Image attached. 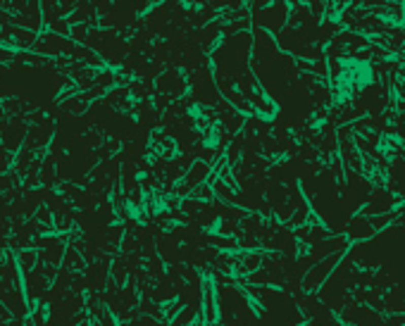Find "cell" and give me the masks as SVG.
I'll return each instance as SVG.
<instances>
[{"mask_svg":"<svg viewBox=\"0 0 405 326\" xmlns=\"http://www.w3.org/2000/svg\"><path fill=\"white\" fill-rule=\"evenodd\" d=\"M348 233H351V238H355V241H362V238H369L374 233L372 224H369V219L367 217H358L353 219L351 226H348Z\"/></svg>","mask_w":405,"mask_h":326,"instance_id":"obj_1","label":"cell"},{"mask_svg":"<svg viewBox=\"0 0 405 326\" xmlns=\"http://www.w3.org/2000/svg\"><path fill=\"white\" fill-rule=\"evenodd\" d=\"M19 260H17V262H19V267H22V272H33V269H36V267H39V252H36V250H19Z\"/></svg>","mask_w":405,"mask_h":326,"instance_id":"obj_2","label":"cell"},{"mask_svg":"<svg viewBox=\"0 0 405 326\" xmlns=\"http://www.w3.org/2000/svg\"><path fill=\"white\" fill-rule=\"evenodd\" d=\"M386 10L389 12H384V15L389 17V19H393V22L403 19V3H391V5H386Z\"/></svg>","mask_w":405,"mask_h":326,"instance_id":"obj_3","label":"cell"},{"mask_svg":"<svg viewBox=\"0 0 405 326\" xmlns=\"http://www.w3.org/2000/svg\"><path fill=\"white\" fill-rule=\"evenodd\" d=\"M396 93L405 100V81H398V84H396Z\"/></svg>","mask_w":405,"mask_h":326,"instance_id":"obj_4","label":"cell"}]
</instances>
